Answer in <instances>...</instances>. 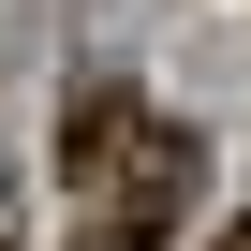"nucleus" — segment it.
<instances>
[{"mask_svg": "<svg viewBox=\"0 0 251 251\" xmlns=\"http://www.w3.org/2000/svg\"><path fill=\"white\" fill-rule=\"evenodd\" d=\"M222 251H251V222H236V236H222Z\"/></svg>", "mask_w": 251, "mask_h": 251, "instance_id": "obj_2", "label": "nucleus"}, {"mask_svg": "<svg viewBox=\"0 0 251 251\" xmlns=\"http://www.w3.org/2000/svg\"><path fill=\"white\" fill-rule=\"evenodd\" d=\"M192 133L177 118H148L133 89H89L74 103V222H89V251H163L177 236V207H192Z\"/></svg>", "mask_w": 251, "mask_h": 251, "instance_id": "obj_1", "label": "nucleus"}]
</instances>
